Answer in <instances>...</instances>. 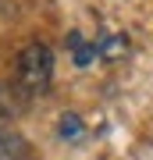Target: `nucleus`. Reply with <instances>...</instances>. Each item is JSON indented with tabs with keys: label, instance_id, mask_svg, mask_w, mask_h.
<instances>
[{
	"label": "nucleus",
	"instance_id": "obj_1",
	"mask_svg": "<svg viewBox=\"0 0 153 160\" xmlns=\"http://www.w3.org/2000/svg\"><path fill=\"white\" fill-rule=\"evenodd\" d=\"M54 78V50L46 43H28L18 57V86L25 96L43 92Z\"/></svg>",
	"mask_w": 153,
	"mask_h": 160
},
{
	"label": "nucleus",
	"instance_id": "obj_2",
	"mask_svg": "<svg viewBox=\"0 0 153 160\" xmlns=\"http://www.w3.org/2000/svg\"><path fill=\"white\" fill-rule=\"evenodd\" d=\"M0 160H32V146L18 132L0 128Z\"/></svg>",
	"mask_w": 153,
	"mask_h": 160
},
{
	"label": "nucleus",
	"instance_id": "obj_3",
	"mask_svg": "<svg viewBox=\"0 0 153 160\" xmlns=\"http://www.w3.org/2000/svg\"><path fill=\"white\" fill-rule=\"evenodd\" d=\"M128 53V36L125 32H114V36H103L96 43V57L100 61H121Z\"/></svg>",
	"mask_w": 153,
	"mask_h": 160
},
{
	"label": "nucleus",
	"instance_id": "obj_4",
	"mask_svg": "<svg viewBox=\"0 0 153 160\" xmlns=\"http://www.w3.org/2000/svg\"><path fill=\"white\" fill-rule=\"evenodd\" d=\"M57 132H61L64 142H79V139L85 135V121L68 110V114H61V121H57Z\"/></svg>",
	"mask_w": 153,
	"mask_h": 160
},
{
	"label": "nucleus",
	"instance_id": "obj_5",
	"mask_svg": "<svg viewBox=\"0 0 153 160\" xmlns=\"http://www.w3.org/2000/svg\"><path fill=\"white\" fill-rule=\"evenodd\" d=\"M71 50H75V64H79V68H89L93 57H96V46H93V43H82L79 32H71Z\"/></svg>",
	"mask_w": 153,
	"mask_h": 160
}]
</instances>
